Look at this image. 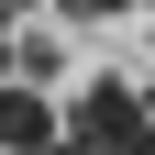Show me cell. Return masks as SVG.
<instances>
[{"instance_id":"3","label":"cell","mask_w":155,"mask_h":155,"mask_svg":"<svg viewBox=\"0 0 155 155\" xmlns=\"http://www.w3.org/2000/svg\"><path fill=\"white\" fill-rule=\"evenodd\" d=\"M0 78H22V33H11V22H0Z\"/></svg>"},{"instance_id":"7","label":"cell","mask_w":155,"mask_h":155,"mask_svg":"<svg viewBox=\"0 0 155 155\" xmlns=\"http://www.w3.org/2000/svg\"><path fill=\"white\" fill-rule=\"evenodd\" d=\"M144 111H155V89H144Z\"/></svg>"},{"instance_id":"5","label":"cell","mask_w":155,"mask_h":155,"mask_svg":"<svg viewBox=\"0 0 155 155\" xmlns=\"http://www.w3.org/2000/svg\"><path fill=\"white\" fill-rule=\"evenodd\" d=\"M11 11H33V0H0V22H11Z\"/></svg>"},{"instance_id":"4","label":"cell","mask_w":155,"mask_h":155,"mask_svg":"<svg viewBox=\"0 0 155 155\" xmlns=\"http://www.w3.org/2000/svg\"><path fill=\"white\" fill-rule=\"evenodd\" d=\"M55 11H78V22H100V11H122V0H55Z\"/></svg>"},{"instance_id":"6","label":"cell","mask_w":155,"mask_h":155,"mask_svg":"<svg viewBox=\"0 0 155 155\" xmlns=\"http://www.w3.org/2000/svg\"><path fill=\"white\" fill-rule=\"evenodd\" d=\"M55 155H89V144H78V133H67V144H55Z\"/></svg>"},{"instance_id":"1","label":"cell","mask_w":155,"mask_h":155,"mask_svg":"<svg viewBox=\"0 0 155 155\" xmlns=\"http://www.w3.org/2000/svg\"><path fill=\"white\" fill-rule=\"evenodd\" d=\"M67 144V111H55V89H33V78H0V155H55Z\"/></svg>"},{"instance_id":"2","label":"cell","mask_w":155,"mask_h":155,"mask_svg":"<svg viewBox=\"0 0 155 155\" xmlns=\"http://www.w3.org/2000/svg\"><path fill=\"white\" fill-rule=\"evenodd\" d=\"M22 78L55 89V78H67V45H55V33H22Z\"/></svg>"}]
</instances>
